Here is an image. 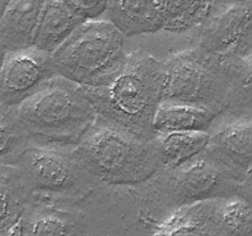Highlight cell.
Segmentation results:
<instances>
[{"label": "cell", "mask_w": 252, "mask_h": 236, "mask_svg": "<svg viewBox=\"0 0 252 236\" xmlns=\"http://www.w3.org/2000/svg\"><path fill=\"white\" fill-rule=\"evenodd\" d=\"M213 0H162L164 25L167 32L192 31L208 14Z\"/></svg>", "instance_id": "obj_20"}, {"label": "cell", "mask_w": 252, "mask_h": 236, "mask_svg": "<svg viewBox=\"0 0 252 236\" xmlns=\"http://www.w3.org/2000/svg\"><path fill=\"white\" fill-rule=\"evenodd\" d=\"M162 61L161 102L206 108L217 116L228 112L235 86L218 56L192 46Z\"/></svg>", "instance_id": "obj_5"}, {"label": "cell", "mask_w": 252, "mask_h": 236, "mask_svg": "<svg viewBox=\"0 0 252 236\" xmlns=\"http://www.w3.org/2000/svg\"><path fill=\"white\" fill-rule=\"evenodd\" d=\"M164 61L143 52L128 54L120 73L102 86H83L100 117L147 139L161 102Z\"/></svg>", "instance_id": "obj_1"}, {"label": "cell", "mask_w": 252, "mask_h": 236, "mask_svg": "<svg viewBox=\"0 0 252 236\" xmlns=\"http://www.w3.org/2000/svg\"><path fill=\"white\" fill-rule=\"evenodd\" d=\"M218 199H206L175 208L150 225L153 235H219L217 226Z\"/></svg>", "instance_id": "obj_12"}, {"label": "cell", "mask_w": 252, "mask_h": 236, "mask_svg": "<svg viewBox=\"0 0 252 236\" xmlns=\"http://www.w3.org/2000/svg\"><path fill=\"white\" fill-rule=\"evenodd\" d=\"M250 197L244 193L219 198L217 206V226L219 235L251 236L252 206Z\"/></svg>", "instance_id": "obj_19"}, {"label": "cell", "mask_w": 252, "mask_h": 236, "mask_svg": "<svg viewBox=\"0 0 252 236\" xmlns=\"http://www.w3.org/2000/svg\"><path fill=\"white\" fill-rule=\"evenodd\" d=\"M31 144L17 118L16 107L0 103V165H15Z\"/></svg>", "instance_id": "obj_21"}, {"label": "cell", "mask_w": 252, "mask_h": 236, "mask_svg": "<svg viewBox=\"0 0 252 236\" xmlns=\"http://www.w3.org/2000/svg\"><path fill=\"white\" fill-rule=\"evenodd\" d=\"M219 116L206 108L160 102L154 120V135L167 132H209Z\"/></svg>", "instance_id": "obj_17"}, {"label": "cell", "mask_w": 252, "mask_h": 236, "mask_svg": "<svg viewBox=\"0 0 252 236\" xmlns=\"http://www.w3.org/2000/svg\"><path fill=\"white\" fill-rule=\"evenodd\" d=\"M160 201L172 209L206 199L244 193L251 196V181L241 179L208 147L171 170L154 175Z\"/></svg>", "instance_id": "obj_6"}, {"label": "cell", "mask_w": 252, "mask_h": 236, "mask_svg": "<svg viewBox=\"0 0 252 236\" xmlns=\"http://www.w3.org/2000/svg\"><path fill=\"white\" fill-rule=\"evenodd\" d=\"M33 198L21 170L15 165H0V235H7Z\"/></svg>", "instance_id": "obj_16"}, {"label": "cell", "mask_w": 252, "mask_h": 236, "mask_svg": "<svg viewBox=\"0 0 252 236\" xmlns=\"http://www.w3.org/2000/svg\"><path fill=\"white\" fill-rule=\"evenodd\" d=\"M251 10V0H213L207 16L193 29V46L219 58L250 56Z\"/></svg>", "instance_id": "obj_8"}, {"label": "cell", "mask_w": 252, "mask_h": 236, "mask_svg": "<svg viewBox=\"0 0 252 236\" xmlns=\"http://www.w3.org/2000/svg\"><path fill=\"white\" fill-rule=\"evenodd\" d=\"M59 75L81 86L110 83L127 61L126 37L111 21H84L52 53Z\"/></svg>", "instance_id": "obj_4"}, {"label": "cell", "mask_w": 252, "mask_h": 236, "mask_svg": "<svg viewBox=\"0 0 252 236\" xmlns=\"http://www.w3.org/2000/svg\"><path fill=\"white\" fill-rule=\"evenodd\" d=\"M56 75L59 74L48 52L33 46L6 51L0 69V103L17 107Z\"/></svg>", "instance_id": "obj_9"}, {"label": "cell", "mask_w": 252, "mask_h": 236, "mask_svg": "<svg viewBox=\"0 0 252 236\" xmlns=\"http://www.w3.org/2000/svg\"><path fill=\"white\" fill-rule=\"evenodd\" d=\"M70 150L31 143L22 151L15 166L21 170L34 197L74 203L100 186L101 182L76 162Z\"/></svg>", "instance_id": "obj_7"}, {"label": "cell", "mask_w": 252, "mask_h": 236, "mask_svg": "<svg viewBox=\"0 0 252 236\" xmlns=\"http://www.w3.org/2000/svg\"><path fill=\"white\" fill-rule=\"evenodd\" d=\"M105 15L127 37L162 30V0H108Z\"/></svg>", "instance_id": "obj_13"}, {"label": "cell", "mask_w": 252, "mask_h": 236, "mask_svg": "<svg viewBox=\"0 0 252 236\" xmlns=\"http://www.w3.org/2000/svg\"><path fill=\"white\" fill-rule=\"evenodd\" d=\"M159 170H171L203 151L209 143V132H167L155 134Z\"/></svg>", "instance_id": "obj_18"}, {"label": "cell", "mask_w": 252, "mask_h": 236, "mask_svg": "<svg viewBox=\"0 0 252 236\" xmlns=\"http://www.w3.org/2000/svg\"><path fill=\"white\" fill-rule=\"evenodd\" d=\"M78 16L88 20H97L103 16L108 0H63Z\"/></svg>", "instance_id": "obj_22"}, {"label": "cell", "mask_w": 252, "mask_h": 236, "mask_svg": "<svg viewBox=\"0 0 252 236\" xmlns=\"http://www.w3.org/2000/svg\"><path fill=\"white\" fill-rule=\"evenodd\" d=\"M5 49L2 48V46L0 44V69H1V64H2V60H4V56H5Z\"/></svg>", "instance_id": "obj_24"}, {"label": "cell", "mask_w": 252, "mask_h": 236, "mask_svg": "<svg viewBox=\"0 0 252 236\" xmlns=\"http://www.w3.org/2000/svg\"><path fill=\"white\" fill-rule=\"evenodd\" d=\"M70 151L85 171L112 186L144 183L160 169L154 140L100 116Z\"/></svg>", "instance_id": "obj_2"}, {"label": "cell", "mask_w": 252, "mask_h": 236, "mask_svg": "<svg viewBox=\"0 0 252 236\" xmlns=\"http://www.w3.org/2000/svg\"><path fill=\"white\" fill-rule=\"evenodd\" d=\"M16 112L32 144L65 149H73L97 117L83 86L62 75L42 84Z\"/></svg>", "instance_id": "obj_3"}, {"label": "cell", "mask_w": 252, "mask_h": 236, "mask_svg": "<svg viewBox=\"0 0 252 236\" xmlns=\"http://www.w3.org/2000/svg\"><path fill=\"white\" fill-rule=\"evenodd\" d=\"M208 148L241 179L251 181V112L229 115L226 120L212 125Z\"/></svg>", "instance_id": "obj_10"}, {"label": "cell", "mask_w": 252, "mask_h": 236, "mask_svg": "<svg viewBox=\"0 0 252 236\" xmlns=\"http://www.w3.org/2000/svg\"><path fill=\"white\" fill-rule=\"evenodd\" d=\"M66 202L34 197L7 235H80L85 233L79 211L63 208Z\"/></svg>", "instance_id": "obj_11"}, {"label": "cell", "mask_w": 252, "mask_h": 236, "mask_svg": "<svg viewBox=\"0 0 252 236\" xmlns=\"http://www.w3.org/2000/svg\"><path fill=\"white\" fill-rule=\"evenodd\" d=\"M84 21L63 0H44L32 46L52 54Z\"/></svg>", "instance_id": "obj_15"}, {"label": "cell", "mask_w": 252, "mask_h": 236, "mask_svg": "<svg viewBox=\"0 0 252 236\" xmlns=\"http://www.w3.org/2000/svg\"><path fill=\"white\" fill-rule=\"evenodd\" d=\"M9 2H10V0H0V17H1L2 14L5 12L7 5H9Z\"/></svg>", "instance_id": "obj_23"}, {"label": "cell", "mask_w": 252, "mask_h": 236, "mask_svg": "<svg viewBox=\"0 0 252 236\" xmlns=\"http://www.w3.org/2000/svg\"><path fill=\"white\" fill-rule=\"evenodd\" d=\"M44 0H10L0 17V44L5 51L31 47Z\"/></svg>", "instance_id": "obj_14"}]
</instances>
